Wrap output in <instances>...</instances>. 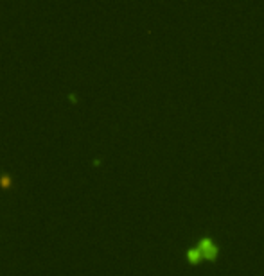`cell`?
<instances>
[{
    "label": "cell",
    "instance_id": "obj_1",
    "mask_svg": "<svg viewBox=\"0 0 264 276\" xmlns=\"http://www.w3.org/2000/svg\"><path fill=\"white\" fill-rule=\"evenodd\" d=\"M0 185L4 188L11 187L13 185V179H11V176H7V174H0Z\"/></svg>",
    "mask_w": 264,
    "mask_h": 276
}]
</instances>
